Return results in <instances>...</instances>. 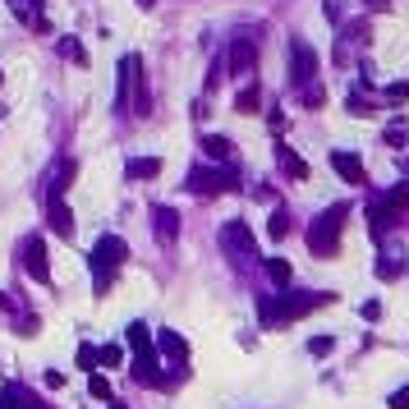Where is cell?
<instances>
[{"instance_id": "obj_7", "label": "cell", "mask_w": 409, "mask_h": 409, "mask_svg": "<svg viewBox=\"0 0 409 409\" xmlns=\"http://www.w3.org/2000/svg\"><path fill=\"white\" fill-rule=\"evenodd\" d=\"M221 244H226L230 258H253V230L244 226V221H226V230H221Z\"/></svg>"}, {"instance_id": "obj_2", "label": "cell", "mask_w": 409, "mask_h": 409, "mask_svg": "<svg viewBox=\"0 0 409 409\" xmlns=\"http://www.w3.org/2000/svg\"><path fill=\"white\" fill-rule=\"evenodd\" d=\"M349 216V202H336V207H327V212L308 226V253L313 258H331L336 248H340V226H345Z\"/></svg>"}, {"instance_id": "obj_11", "label": "cell", "mask_w": 409, "mask_h": 409, "mask_svg": "<svg viewBox=\"0 0 409 409\" xmlns=\"http://www.w3.org/2000/svg\"><path fill=\"white\" fill-rule=\"evenodd\" d=\"M156 345H161V354H170L175 373H189V345H184L180 331H161V336H156Z\"/></svg>"}, {"instance_id": "obj_21", "label": "cell", "mask_w": 409, "mask_h": 409, "mask_svg": "<svg viewBox=\"0 0 409 409\" xmlns=\"http://www.w3.org/2000/svg\"><path fill=\"white\" fill-rule=\"evenodd\" d=\"M262 267H267V276H272L276 285H290V276H294V267H290L285 258H267Z\"/></svg>"}, {"instance_id": "obj_9", "label": "cell", "mask_w": 409, "mask_h": 409, "mask_svg": "<svg viewBox=\"0 0 409 409\" xmlns=\"http://www.w3.org/2000/svg\"><path fill=\"white\" fill-rule=\"evenodd\" d=\"M331 170L345 184H368V170H364V161H359V152H349V148H336L331 152Z\"/></svg>"}, {"instance_id": "obj_20", "label": "cell", "mask_w": 409, "mask_h": 409, "mask_svg": "<svg viewBox=\"0 0 409 409\" xmlns=\"http://www.w3.org/2000/svg\"><path fill=\"white\" fill-rule=\"evenodd\" d=\"M345 106H349V115H354V120H368V115L377 110V102H368V92H364V88H354Z\"/></svg>"}, {"instance_id": "obj_36", "label": "cell", "mask_w": 409, "mask_h": 409, "mask_svg": "<svg viewBox=\"0 0 409 409\" xmlns=\"http://www.w3.org/2000/svg\"><path fill=\"white\" fill-rule=\"evenodd\" d=\"M368 10H373V14H386V10H391V0H364Z\"/></svg>"}, {"instance_id": "obj_8", "label": "cell", "mask_w": 409, "mask_h": 409, "mask_svg": "<svg viewBox=\"0 0 409 409\" xmlns=\"http://www.w3.org/2000/svg\"><path fill=\"white\" fill-rule=\"evenodd\" d=\"M143 88V60L138 56H124L120 60V88H115V110L129 106V92Z\"/></svg>"}, {"instance_id": "obj_32", "label": "cell", "mask_w": 409, "mask_h": 409, "mask_svg": "<svg viewBox=\"0 0 409 409\" xmlns=\"http://www.w3.org/2000/svg\"><path fill=\"white\" fill-rule=\"evenodd\" d=\"M88 391L97 395V400H110V382L102 377V373H92V377H88Z\"/></svg>"}, {"instance_id": "obj_17", "label": "cell", "mask_w": 409, "mask_h": 409, "mask_svg": "<svg viewBox=\"0 0 409 409\" xmlns=\"http://www.w3.org/2000/svg\"><path fill=\"white\" fill-rule=\"evenodd\" d=\"M124 340H129V349H134V354H148V349H152V331H148V322H129Z\"/></svg>"}, {"instance_id": "obj_34", "label": "cell", "mask_w": 409, "mask_h": 409, "mask_svg": "<svg viewBox=\"0 0 409 409\" xmlns=\"http://www.w3.org/2000/svg\"><path fill=\"white\" fill-rule=\"evenodd\" d=\"M364 318H368V322H377V318H382V303H377V299H368V303H364Z\"/></svg>"}, {"instance_id": "obj_28", "label": "cell", "mask_w": 409, "mask_h": 409, "mask_svg": "<svg viewBox=\"0 0 409 409\" xmlns=\"http://www.w3.org/2000/svg\"><path fill=\"white\" fill-rule=\"evenodd\" d=\"M331 349H336V336H313V340H308V354H313V359L331 354Z\"/></svg>"}, {"instance_id": "obj_40", "label": "cell", "mask_w": 409, "mask_h": 409, "mask_svg": "<svg viewBox=\"0 0 409 409\" xmlns=\"http://www.w3.org/2000/svg\"><path fill=\"white\" fill-rule=\"evenodd\" d=\"M110 409H124V405H110Z\"/></svg>"}, {"instance_id": "obj_1", "label": "cell", "mask_w": 409, "mask_h": 409, "mask_svg": "<svg viewBox=\"0 0 409 409\" xmlns=\"http://www.w3.org/2000/svg\"><path fill=\"white\" fill-rule=\"evenodd\" d=\"M124 258H129V244H124L120 235H102V239H97V248H92V290H97V294L110 290L115 272L124 267Z\"/></svg>"}, {"instance_id": "obj_18", "label": "cell", "mask_w": 409, "mask_h": 409, "mask_svg": "<svg viewBox=\"0 0 409 409\" xmlns=\"http://www.w3.org/2000/svg\"><path fill=\"white\" fill-rule=\"evenodd\" d=\"M51 230L56 235H74V216H69V207H65L60 198H51Z\"/></svg>"}, {"instance_id": "obj_35", "label": "cell", "mask_w": 409, "mask_h": 409, "mask_svg": "<svg viewBox=\"0 0 409 409\" xmlns=\"http://www.w3.org/2000/svg\"><path fill=\"white\" fill-rule=\"evenodd\" d=\"M391 409H409V386H405V391H395V395H391Z\"/></svg>"}, {"instance_id": "obj_10", "label": "cell", "mask_w": 409, "mask_h": 409, "mask_svg": "<svg viewBox=\"0 0 409 409\" xmlns=\"http://www.w3.org/2000/svg\"><path fill=\"white\" fill-rule=\"evenodd\" d=\"M19 253H23V267H28L32 281H46V276H51V267H46V244H42V235H28Z\"/></svg>"}, {"instance_id": "obj_41", "label": "cell", "mask_w": 409, "mask_h": 409, "mask_svg": "<svg viewBox=\"0 0 409 409\" xmlns=\"http://www.w3.org/2000/svg\"><path fill=\"white\" fill-rule=\"evenodd\" d=\"M0 83H5V74H0Z\"/></svg>"}, {"instance_id": "obj_37", "label": "cell", "mask_w": 409, "mask_h": 409, "mask_svg": "<svg viewBox=\"0 0 409 409\" xmlns=\"http://www.w3.org/2000/svg\"><path fill=\"white\" fill-rule=\"evenodd\" d=\"M138 5H143V10H152V5H156V0H138Z\"/></svg>"}, {"instance_id": "obj_23", "label": "cell", "mask_w": 409, "mask_h": 409, "mask_svg": "<svg viewBox=\"0 0 409 409\" xmlns=\"http://www.w3.org/2000/svg\"><path fill=\"white\" fill-rule=\"evenodd\" d=\"M97 364L102 368H124V345H102L97 349Z\"/></svg>"}, {"instance_id": "obj_5", "label": "cell", "mask_w": 409, "mask_h": 409, "mask_svg": "<svg viewBox=\"0 0 409 409\" xmlns=\"http://www.w3.org/2000/svg\"><path fill=\"white\" fill-rule=\"evenodd\" d=\"M253 65H258V42H253V37H230V46H226V74L248 78V74H253Z\"/></svg>"}, {"instance_id": "obj_39", "label": "cell", "mask_w": 409, "mask_h": 409, "mask_svg": "<svg viewBox=\"0 0 409 409\" xmlns=\"http://www.w3.org/2000/svg\"><path fill=\"white\" fill-rule=\"evenodd\" d=\"M405 180H409V161H405Z\"/></svg>"}, {"instance_id": "obj_24", "label": "cell", "mask_w": 409, "mask_h": 409, "mask_svg": "<svg viewBox=\"0 0 409 409\" xmlns=\"http://www.w3.org/2000/svg\"><path fill=\"white\" fill-rule=\"evenodd\" d=\"M299 102H303L308 110H318L322 102H327V92H322V83H303V88H299Z\"/></svg>"}, {"instance_id": "obj_22", "label": "cell", "mask_w": 409, "mask_h": 409, "mask_svg": "<svg viewBox=\"0 0 409 409\" xmlns=\"http://www.w3.org/2000/svg\"><path fill=\"white\" fill-rule=\"evenodd\" d=\"M258 102H262V92L253 88V83H248V88H244L239 97H235V110H239V115H253V110H258Z\"/></svg>"}, {"instance_id": "obj_6", "label": "cell", "mask_w": 409, "mask_h": 409, "mask_svg": "<svg viewBox=\"0 0 409 409\" xmlns=\"http://www.w3.org/2000/svg\"><path fill=\"white\" fill-rule=\"evenodd\" d=\"M318 78V56H313V46L308 42H290V83L294 88H303V83H313Z\"/></svg>"}, {"instance_id": "obj_14", "label": "cell", "mask_w": 409, "mask_h": 409, "mask_svg": "<svg viewBox=\"0 0 409 409\" xmlns=\"http://www.w3.org/2000/svg\"><path fill=\"white\" fill-rule=\"evenodd\" d=\"M156 368H161V364H156L152 349H148V354H138V359H134V382H143V386H166V377H161Z\"/></svg>"}, {"instance_id": "obj_30", "label": "cell", "mask_w": 409, "mask_h": 409, "mask_svg": "<svg viewBox=\"0 0 409 409\" xmlns=\"http://www.w3.org/2000/svg\"><path fill=\"white\" fill-rule=\"evenodd\" d=\"M382 97H386L391 106H405V102H409V83H391V88L382 92Z\"/></svg>"}, {"instance_id": "obj_29", "label": "cell", "mask_w": 409, "mask_h": 409, "mask_svg": "<svg viewBox=\"0 0 409 409\" xmlns=\"http://www.w3.org/2000/svg\"><path fill=\"white\" fill-rule=\"evenodd\" d=\"M405 134H409L405 115H400V120H391V124H386V143H391V148H400V143H405Z\"/></svg>"}, {"instance_id": "obj_33", "label": "cell", "mask_w": 409, "mask_h": 409, "mask_svg": "<svg viewBox=\"0 0 409 409\" xmlns=\"http://www.w3.org/2000/svg\"><path fill=\"white\" fill-rule=\"evenodd\" d=\"M78 364L88 368V373H92V368H102V364H97V349H92V345H78Z\"/></svg>"}, {"instance_id": "obj_13", "label": "cell", "mask_w": 409, "mask_h": 409, "mask_svg": "<svg viewBox=\"0 0 409 409\" xmlns=\"http://www.w3.org/2000/svg\"><path fill=\"white\" fill-rule=\"evenodd\" d=\"M10 10H14L28 28H37V32H51V23H46V14H42V0H10Z\"/></svg>"}, {"instance_id": "obj_12", "label": "cell", "mask_w": 409, "mask_h": 409, "mask_svg": "<svg viewBox=\"0 0 409 409\" xmlns=\"http://www.w3.org/2000/svg\"><path fill=\"white\" fill-rule=\"evenodd\" d=\"M276 161H281V175H290V180H308V161H303L290 143H276Z\"/></svg>"}, {"instance_id": "obj_38", "label": "cell", "mask_w": 409, "mask_h": 409, "mask_svg": "<svg viewBox=\"0 0 409 409\" xmlns=\"http://www.w3.org/2000/svg\"><path fill=\"white\" fill-rule=\"evenodd\" d=\"M0 409H14V405H10V400H5V395H0Z\"/></svg>"}, {"instance_id": "obj_3", "label": "cell", "mask_w": 409, "mask_h": 409, "mask_svg": "<svg viewBox=\"0 0 409 409\" xmlns=\"http://www.w3.org/2000/svg\"><path fill=\"white\" fill-rule=\"evenodd\" d=\"M405 207H409V184H395L391 194H382V198H373V202H368V230L382 239V235L400 221V212H405Z\"/></svg>"}, {"instance_id": "obj_25", "label": "cell", "mask_w": 409, "mask_h": 409, "mask_svg": "<svg viewBox=\"0 0 409 409\" xmlns=\"http://www.w3.org/2000/svg\"><path fill=\"white\" fill-rule=\"evenodd\" d=\"M267 235H272V239H285V235H290V212H285V207H276V212H272Z\"/></svg>"}, {"instance_id": "obj_4", "label": "cell", "mask_w": 409, "mask_h": 409, "mask_svg": "<svg viewBox=\"0 0 409 409\" xmlns=\"http://www.w3.org/2000/svg\"><path fill=\"white\" fill-rule=\"evenodd\" d=\"M184 189L198 194V198H216V194H226V189H235V170H207V166H198V170H189Z\"/></svg>"}, {"instance_id": "obj_19", "label": "cell", "mask_w": 409, "mask_h": 409, "mask_svg": "<svg viewBox=\"0 0 409 409\" xmlns=\"http://www.w3.org/2000/svg\"><path fill=\"white\" fill-rule=\"evenodd\" d=\"M202 152H207L212 161H226L230 152H235V143H230L226 134H207V138H202Z\"/></svg>"}, {"instance_id": "obj_16", "label": "cell", "mask_w": 409, "mask_h": 409, "mask_svg": "<svg viewBox=\"0 0 409 409\" xmlns=\"http://www.w3.org/2000/svg\"><path fill=\"white\" fill-rule=\"evenodd\" d=\"M152 221H156V235H161V239H175V235H180V216L170 212V207H156V212H152Z\"/></svg>"}, {"instance_id": "obj_31", "label": "cell", "mask_w": 409, "mask_h": 409, "mask_svg": "<svg viewBox=\"0 0 409 409\" xmlns=\"http://www.w3.org/2000/svg\"><path fill=\"white\" fill-rule=\"evenodd\" d=\"M221 74H226V56H216V60H212V69H207V92H216V88H221Z\"/></svg>"}, {"instance_id": "obj_26", "label": "cell", "mask_w": 409, "mask_h": 409, "mask_svg": "<svg viewBox=\"0 0 409 409\" xmlns=\"http://www.w3.org/2000/svg\"><path fill=\"white\" fill-rule=\"evenodd\" d=\"M60 56H65V60H74V65H88V51H83L74 37H60Z\"/></svg>"}, {"instance_id": "obj_15", "label": "cell", "mask_w": 409, "mask_h": 409, "mask_svg": "<svg viewBox=\"0 0 409 409\" xmlns=\"http://www.w3.org/2000/svg\"><path fill=\"white\" fill-rule=\"evenodd\" d=\"M124 175H129V180H156V175H161V156H134V161L124 166Z\"/></svg>"}, {"instance_id": "obj_27", "label": "cell", "mask_w": 409, "mask_h": 409, "mask_svg": "<svg viewBox=\"0 0 409 409\" xmlns=\"http://www.w3.org/2000/svg\"><path fill=\"white\" fill-rule=\"evenodd\" d=\"M400 272H405V262H400V258H391V253H386V258H377V276H382V281H395Z\"/></svg>"}]
</instances>
